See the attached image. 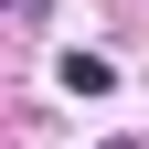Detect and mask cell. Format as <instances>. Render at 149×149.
Wrapping results in <instances>:
<instances>
[{"instance_id": "obj_1", "label": "cell", "mask_w": 149, "mask_h": 149, "mask_svg": "<svg viewBox=\"0 0 149 149\" xmlns=\"http://www.w3.org/2000/svg\"><path fill=\"white\" fill-rule=\"evenodd\" d=\"M64 85H74V96H107L117 64H107V53H64Z\"/></svg>"}]
</instances>
